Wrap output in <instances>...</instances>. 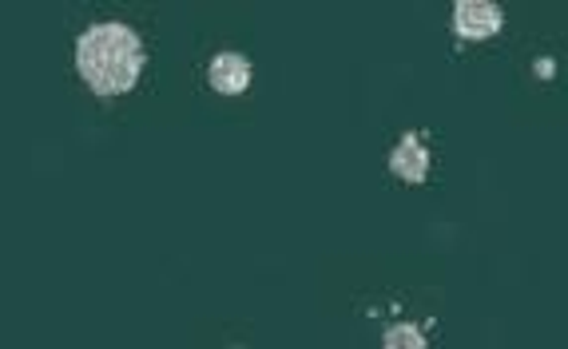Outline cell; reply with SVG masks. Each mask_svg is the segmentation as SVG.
Masks as SVG:
<instances>
[{
    "label": "cell",
    "mask_w": 568,
    "mask_h": 349,
    "mask_svg": "<svg viewBox=\"0 0 568 349\" xmlns=\"http://www.w3.org/2000/svg\"><path fill=\"white\" fill-rule=\"evenodd\" d=\"M454 29L465 40H485L493 32L505 29V12L497 4H481V0H465L454 9Z\"/></svg>",
    "instance_id": "cell-2"
},
{
    "label": "cell",
    "mask_w": 568,
    "mask_h": 349,
    "mask_svg": "<svg viewBox=\"0 0 568 349\" xmlns=\"http://www.w3.org/2000/svg\"><path fill=\"white\" fill-rule=\"evenodd\" d=\"M389 171L398 175V179L406 183H422L429 175V152L426 143L417 140V135H406V140H398V147L389 152Z\"/></svg>",
    "instance_id": "cell-4"
},
{
    "label": "cell",
    "mask_w": 568,
    "mask_h": 349,
    "mask_svg": "<svg viewBox=\"0 0 568 349\" xmlns=\"http://www.w3.org/2000/svg\"><path fill=\"white\" fill-rule=\"evenodd\" d=\"M382 346L386 349H426V338H422V330H417L414 321H402V326H389Z\"/></svg>",
    "instance_id": "cell-5"
},
{
    "label": "cell",
    "mask_w": 568,
    "mask_h": 349,
    "mask_svg": "<svg viewBox=\"0 0 568 349\" xmlns=\"http://www.w3.org/2000/svg\"><path fill=\"white\" fill-rule=\"evenodd\" d=\"M211 84L219 95H239L251 88V60L243 52H219L211 60Z\"/></svg>",
    "instance_id": "cell-3"
},
{
    "label": "cell",
    "mask_w": 568,
    "mask_h": 349,
    "mask_svg": "<svg viewBox=\"0 0 568 349\" xmlns=\"http://www.w3.org/2000/svg\"><path fill=\"white\" fill-rule=\"evenodd\" d=\"M77 68L95 95H120L140 80L143 44L128 24H92L77 40Z\"/></svg>",
    "instance_id": "cell-1"
}]
</instances>
